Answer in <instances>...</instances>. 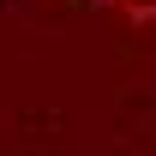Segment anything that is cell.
Returning a JSON list of instances; mask_svg holds the SVG:
<instances>
[{
  "label": "cell",
  "instance_id": "cell-1",
  "mask_svg": "<svg viewBox=\"0 0 156 156\" xmlns=\"http://www.w3.org/2000/svg\"><path fill=\"white\" fill-rule=\"evenodd\" d=\"M120 6H126L132 24H156V0H144V6H138V0H120Z\"/></svg>",
  "mask_w": 156,
  "mask_h": 156
}]
</instances>
